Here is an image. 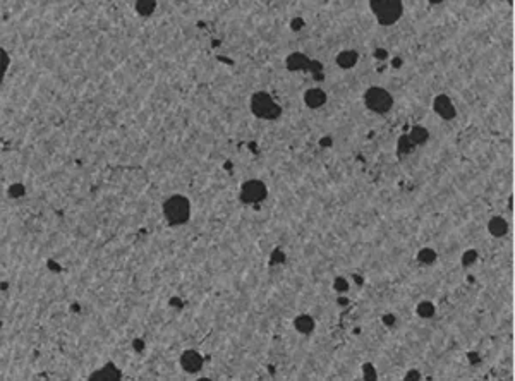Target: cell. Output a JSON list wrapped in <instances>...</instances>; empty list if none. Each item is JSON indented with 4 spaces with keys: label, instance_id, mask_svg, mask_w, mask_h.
Here are the masks:
<instances>
[{
    "label": "cell",
    "instance_id": "21",
    "mask_svg": "<svg viewBox=\"0 0 515 381\" xmlns=\"http://www.w3.org/2000/svg\"><path fill=\"white\" fill-rule=\"evenodd\" d=\"M24 193H26V189L23 184H12L11 187H9V196L11 198H21V196H24Z\"/></svg>",
    "mask_w": 515,
    "mask_h": 381
},
{
    "label": "cell",
    "instance_id": "9",
    "mask_svg": "<svg viewBox=\"0 0 515 381\" xmlns=\"http://www.w3.org/2000/svg\"><path fill=\"white\" fill-rule=\"evenodd\" d=\"M309 64H311V60L306 57L304 54H299V52H294V54L289 55L287 60H285V66H287V69L291 72L306 71V69H309Z\"/></svg>",
    "mask_w": 515,
    "mask_h": 381
},
{
    "label": "cell",
    "instance_id": "6",
    "mask_svg": "<svg viewBox=\"0 0 515 381\" xmlns=\"http://www.w3.org/2000/svg\"><path fill=\"white\" fill-rule=\"evenodd\" d=\"M180 367L189 374L200 373L203 369V356L198 350H184L180 356Z\"/></svg>",
    "mask_w": 515,
    "mask_h": 381
},
{
    "label": "cell",
    "instance_id": "26",
    "mask_svg": "<svg viewBox=\"0 0 515 381\" xmlns=\"http://www.w3.org/2000/svg\"><path fill=\"white\" fill-rule=\"evenodd\" d=\"M376 59H385L387 57V50H376Z\"/></svg>",
    "mask_w": 515,
    "mask_h": 381
},
{
    "label": "cell",
    "instance_id": "25",
    "mask_svg": "<svg viewBox=\"0 0 515 381\" xmlns=\"http://www.w3.org/2000/svg\"><path fill=\"white\" fill-rule=\"evenodd\" d=\"M2 59H4V72H7L9 69V54L6 50H2Z\"/></svg>",
    "mask_w": 515,
    "mask_h": 381
},
{
    "label": "cell",
    "instance_id": "3",
    "mask_svg": "<svg viewBox=\"0 0 515 381\" xmlns=\"http://www.w3.org/2000/svg\"><path fill=\"white\" fill-rule=\"evenodd\" d=\"M251 112H253L258 119L275 120L282 114V108H280V105H276L270 93L256 91L251 97Z\"/></svg>",
    "mask_w": 515,
    "mask_h": 381
},
{
    "label": "cell",
    "instance_id": "27",
    "mask_svg": "<svg viewBox=\"0 0 515 381\" xmlns=\"http://www.w3.org/2000/svg\"><path fill=\"white\" fill-rule=\"evenodd\" d=\"M136 347H137V349H139V350L143 349V344H141V340H136Z\"/></svg>",
    "mask_w": 515,
    "mask_h": 381
},
{
    "label": "cell",
    "instance_id": "10",
    "mask_svg": "<svg viewBox=\"0 0 515 381\" xmlns=\"http://www.w3.org/2000/svg\"><path fill=\"white\" fill-rule=\"evenodd\" d=\"M304 103L309 108H319L326 103V93L321 88H311L304 93Z\"/></svg>",
    "mask_w": 515,
    "mask_h": 381
},
{
    "label": "cell",
    "instance_id": "4",
    "mask_svg": "<svg viewBox=\"0 0 515 381\" xmlns=\"http://www.w3.org/2000/svg\"><path fill=\"white\" fill-rule=\"evenodd\" d=\"M364 103L366 107L369 108L371 112L374 114H388L393 107V97L387 89L378 88V86H373V88H367L364 93Z\"/></svg>",
    "mask_w": 515,
    "mask_h": 381
},
{
    "label": "cell",
    "instance_id": "7",
    "mask_svg": "<svg viewBox=\"0 0 515 381\" xmlns=\"http://www.w3.org/2000/svg\"><path fill=\"white\" fill-rule=\"evenodd\" d=\"M433 108H435L436 114L445 120H452V119H455V115H457L455 107H453L452 100H450L447 94H438V97L435 98V102H433Z\"/></svg>",
    "mask_w": 515,
    "mask_h": 381
},
{
    "label": "cell",
    "instance_id": "12",
    "mask_svg": "<svg viewBox=\"0 0 515 381\" xmlns=\"http://www.w3.org/2000/svg\"><path fill=\"white\" fill-rule=\"evenodd\" d=\"M488 230H490L493 237H503L508 232V223L501 216H493L490 223H488Z\"/></svg>",
    "mask_w": 515,
    "mask_h": 381
},
{
    "label": "cell",
    "instance_id": "13",
    "mask_svg": "<svg viewBox=\"0 0 515 381\" xmlns=\"http://www.w3.org/2000/svg\"><path fill=\"white\" fill-rule=\"evenodd\" d=\"M294 328L302 335H309L314 330V319L309 314H301L294 319Z\"/></svg>",
    "mask_w": 515,
    "mask_h": 381
},
{
    "label": "cell",
    "instance_id": "17",
    "mask_svg": "<svg viewBox=\"0 0 515 381\" xmlns=\"http://www.w3.org/2000/svg\"><path fill=\"white\" fill-rule=\"evenodd\" d=\"M417 259H419V263H423V265H431V263H435V259H436V253L431 248H424L423 251H419Z\"/></svg>",
    "mask_w": 515,
    "mask_h": 381
},
{
    "label": "cell",
    "instance_id": "18",
    "mask_svg": "<svg viewBox=\"0 0 515 381\" xmlns=\"http://www.w3.org/2000/svg\"><path fill=\"white\" fill-rule=\"evenodd\" d=\"M417 314L421 316V318H431V316L435 314V306H433V302L423 301L421 304L417 306Z\"/></svg>",
    "mask_w": 515,
    "mask_h": 381
},
{
    "label": "cell",
    "instance_id": "11",
    "mask_svg": "<svg viewBox=\"0 0 515 381\" xmlns=\"http://www.w3.org/2000/svg\"><path fill=\"white\" fill-rule=\"evenodd\" d=\"M359 60V54L356 50H342L339 55H337V66L340 69H352L357 64Z\"/></svg>",
    "mask_w": 515,
    "mask_h": 381
},
{
    "label": "cell",
    "instance_id": "24",
    "mask_svg": "<svg viewBox=\"0 0 515 381\" xmlns=\"http://www.w3.org/2000/svg\"><path fill=\"white\" fill-rule=\"evenodd\" d=\"M302 26H304V21H302V19H294L292 21V29H294V31H299Z\"/></svg>",
    "mask_w": 515,
    "mask_h": 381
},
{
    "label": "cell",
    "instance_id": "16",
    "mask_svg": "<svg viewBox=\"0 0 515 381\" xmlns=\"http://www.w3.org/2000/svg\"><path fill=\"white\" fill-rule=\"evenodd\" d=\"M412 150H414V142L409 139L407 134L400 136L399 137V142H397V151H399V155H407Z\"/></svg>",
    "mask_w": 515,
    "mask_h": 381
},
{
    "label": "cell",
    "instance_id": "23",
    "mask_svg": "<svg viewBox=\"0 0 515 381\" xmlns=\"http://www.w3.org/2000/svg\"><path fill=\"white\" fill-rule=\"evenodd\" d=\"M404 379H405V381H417V379H421V374H419V371L410 369L409 373L404 376Z\"/></svg>",
    "mask_w": 515,
    "mask_h": 381
},
{
    "label": "cell",
    "instance_id": "8",
    "mask_svg": "<svg viewBox=\"0 0 515 381\" xmlns=\"http://www.w3.org/2000/svg\"><path fill=\"white\" fill-rule=\"evenodd\" d=\"M122 378V373L120 369H117V366L114 362H108L102 367V369L95 371V373L89 374V381H117Z\"/></svg>",
    "mask_w": 515,
    "mask_h": 381
},
{
    "label": "cell",
    "instance_id": "5",
    "mask_svg": "<svg viewBox=\"0 0 515 381\" xmlns=\"http://www.w3.org/2000/svg\"><path fill=\"white\" fill-rule=\"evenodd\" d=\"M268 196V187L265 185V182L261 180H248V182L242 184L241 187V201L242 203H261L265 201Z\"/></svg>",
    "mask_w": 515,
    "mask_h": 381
},
{
    "label": "cell",
    "instance_id": "1",
    "mask_svg": "<svg viewBox=\"0 0 515 381\" xmlns=\"http://www.w3.org/2000/svg\"><path fill=\"white\" fill-rule=\"evenodd\" d=\"M163 215L170 225H184L191 218V203L185 196L175 194L163 203Z\"/></svg>",
    "mask_w": 515,
    "mask_h": 381
},
{
    "label": "cell",
    "instance_id": "19",
    "mask_svg": "<svg viewBox=\"0 0 515 381\" xmlns=\"http://www.w3.org/2000/svg\"><path fill=\"white\" fill-rule=\"evenodd\" d=\"M476 259H478V251L469 249V251H465L464 256H462V265H464V266H471L476 261Z\"/></svg>",
    "mask_w": 515,
    "mask_h": 381
},
{
    "label": "cell",
    "instance_id": "2",
    "mask_svg": "<svg viewBox=\"0 0 515 381\" xmlns=\"http://www.w3.org/2000/svg\"><path fill=\"white\" fill-rule=\"evenodd\" d=\"M369 7L382 26H392L404 14V4L400 0H371Z\"/></svg>",
    "mask_w": 515,
    "mask_h": 381
},
{
    "label": "cell",
    "instance_id": "14",
    "mask_svg": "<svg viewBox=\"0 0 515 381\" xmlns=\"http://www.w3.org/2000/svg\"><path fill=\"white\" fill-rule=\"evenodd\" d=\"M407 136H409V139L414 142V146H417V145H424V142L430 139V131H428L426 127H423V125H414Z\"/></svg>",
    "mask_w": 515,
    "mask_h": 381
},
{
    "label": "cell",
    "instance_id": "22",
    "mask_svg": "<svg viewBox=\"0 0 515 381\" xmlns=\"http://www.w3.org/2000/svg\"><path fill=\"white\" fill-rule=\"evenodd\" d=\"M333 289H335L337 292H347V290H349L347 280H345V278H335V282H333Z\"/></svg>",
    "mask_w": 515,
    "mask_h": 381
},
{
    "label": "cell",
    "instance_id": "20",
    "mask_svg": "<svg viewBox=\"0 0 515 381\" xmlns=\"http://www.w3.org/2000/svg\"><path fill=\"white\" fill-rule=\"evenodd\" d=\"M362 373H364V374H362V378L367 379V381H374L376 378H378V376H376V371H374L373 364H369V362L362 366Z\"/></svg>",
    "mask_w": 515,
    "mask_h": 381
},
{
    "label": "cell",
    "instance_id": "15",
    "mask_svg": "<svg viewBox=\"0 0 515 381\" xmlns=\"http://www.w3.org/2000/svg\"><path fill=\"white\" fill-rule=\"evenodd\" d=\"M134 9H136V12L141 17H148L153 14L155 9H157V2H155V0H137V2L134 4Z\"/></svg>",
    "mask_w": 515,
    "mask_h": 381
}]
</instances>
